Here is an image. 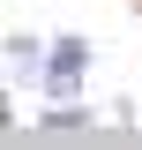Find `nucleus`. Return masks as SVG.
I'll use <instances>...</instances> for the list:
<instances>
[{"mask_svg":"<svg viewBox=\"0 0 142 150\" xmlns=\"http://www.w3.org/2000/svg\"><path fill=\"white\" fill-rule=\"evenodd\" d=\"M82 68H90V45H82V38H60L53 60H45V83H53V90H75V83H82Z\"/></svg>","mask_w":142,"mask_h":150,"instance_id":"f257e3e1","label":"nucleus"},{"mask_svg":"<svg viewBox=\"0 0 142 150\" xmlns=\"http://www.w3.org/2000/svg\"><path fill=\"white\" fill-rule=\"evenodd\" d=\"M37 53H45L37 38H8V60H15V75H22V83H45V60H37Z\"/></svg>","mask_w":142,"mask_h":150,"instance_id":"f03ea898","label":"nucleus"}]
</instances>
